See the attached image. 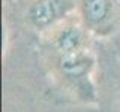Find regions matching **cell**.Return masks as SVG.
Masks as SVG:
<instances>
[{
  "mask_svg": "<svg viewBox=\"0 0 120 112\" xmlns=\"http://www.w3.org/2000/svg\"><path fill=\"white\" fill-rule=\"evenodd\" d=\"M45 35L51 72L66 91L80 102H98V60L92 48V35L82 27L77 15L63 21Z\"/></svg>",
  "mask_w": 120,
  "mask_h": 112,
  "instance_id": "1",
  "label": "cell"
},
{
  "mask_svg": "<svg viewBox=\"0 0 120 112\" xmlns=\"http://www.w3.org/2000/svg\"><path fill=\"white\" fill-rule=\"evenodd\" d=\"M75 15L93 37L108 39L120 30V0H78Z\"/></svg>",
  "mask_w": 120,
  "mask_h": 112,
  "instance_id": "2",
  "label": "cell"
},
{
  "mask_svg": "<svg viewBox=\"0 0 120 112\" xmlns=\"http://www.w3.org/2000/svg\"><path fill=\"white\" fill-rule=\"evenodd\" d=\"M78 0H30L26 18L36 32L47 33L77 12Z\"/></svg>",
  "mask_w": 120,
  "mask_h": 112,
  "instance_id": "3",
  "label": "cell"
},
{
  "mask_svg": "<svg viewBox=\"0 0 120 112\" xmlns=\"http://www.w3.org/2000/svg\"><path fill=\"white\" fill-rule=\"evenodd\" d=\"M116 112H120V96H119V102H117V111Z\"/></svg>",
  "mask_w": 120,
  "mask_h": 112,
  "instance_id": "4",
  "label": "cell"
}]
</instances>
